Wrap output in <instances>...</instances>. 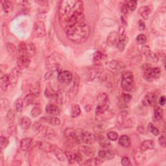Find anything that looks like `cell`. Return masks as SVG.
I'll return each mask as SVG.
<instances>
[{
    "instance_id": "obj_1",
    "label": "cell",
    "mask_w": 166,
    "mask_h": 166,
    "mask_svg": "<svg viewBox=\"0 0 166 166\" xmlns=\"http://www.w3.org/2000/svg\"><path fill=\"white\" fill-rule=\"evenodd\" d=\"M84 4L81 1L64 0L60 3L58 16L60 23L64 27L71 18H76L84 14Z\"/></svg>"
},
{
    "instance_id": "obj_2",
    "label": "cell",
    "mask_w": 166,
    "mask_h": 166,
    "mask_svg": "<svg viewBox=\"0 0 166 166\" xmlns=\"http://www.w3.org/2000/svg\"><path fill=\"white\" fill-rule=\"evenodd\" d=\"M65 31L68 39L77 43L85 42L89 37L90 33V27L86 23L66 27Z\"/></svg>"
},
{
    "instance_id": "obj_3",
    "label": "cell",
    "mask_w": 166,
    "mask_h": 166,
    "mask_svg": "<svg viewBox=\"0 0 166 166\" xmlns=\"http://www.w3.org/2000/svg\"><path fill=\"white\" fill-rule=\"evenodd\" d=\"M97 107L96 110V115H101L107 111L109 107V98L106 93H101L97 97Z\"/></svg>"
},
{
    "instance_id": "obj_4",
    "label": "cell",
    "mask_w": 166,
    "mask_h": 166,
    "mask_svg": "<svg viewBox=\"0 0 166 166\" xmlns=\"http://www.w3.org/2000/svg\"><path fill=\"white\" fill-rule=\"evenodd\" d=\"M121 85L123 89L126 92H131L134 89V75L132 72L126 71L123 74Z\"/></svg>"
},
{
    "instance_id": "obj_5",
    "label": "cell",
    "mask_w": 166,
    "mask_h": 166,
    "mask_svg": "<svg viewBox=\"0 0 166 166\" xmlns=\"http://www.w3.org/2000/svg\"><path fill=\"white\" fill-rule=\"evenodd\" d=\"M161 75V70L157 68H147L143 71V76L145 79L148 81H153L158 78Z\"/></svg>"
},
{
    "instance_id": "obj_6",
    "label": "cell",
    "mask_w": 166,
    "mask_h": 166,
    "mask_svg": "<svg viewBox=\"0 0 166 166\" xmlns=\"http://www.w3.org/2000/svg\"><path fill=\"white\" fill-rule=\"evenodd\" d=\"M118 35V40L116 46H117L118 50L120 51H123L125 48L127 42H128V38H127L125 34V31L123 27H121L119 29V33Z\"/></svg>"
},
{
    "instance_id": "obj_7",
    "label": "cell",
    "mask_w": 166,
    "mask_h": 166,
    "mask_svg": "<svg viewBox=\"0 0 166 166\" xmlns=\"http://www.w3.org/2000/svg\"><path fill=\"white\" fill-rule=\"evenodd\" d=\"M64 136L66 139L70 141L78 143L80 140V132L75 130L73 128H66L64 132Z\"/></svg>"
},
{
    "instance_id": "obj_8",
    "label": "cell",
    "mask_w": 166,
    "mask_h": 166,
    "mask_svg": "<svg viewBox=\"0 0 166 166\" xmlns=\"http://www.w3.org/2000/svg\"><path fill=\"white\" fill-rule=\"evenodd\" d=\"M33 33L36 37H43L46 34V26L43 21H38L35 23L33 26Z\"/></svg>"
},
{
    "instance_id": "obj_9",
    "label": "cell",
    "mask_w": 166,
    "mask_h": 166,
    "mask_svg": "<svg viewBox=\"0 0 166 166\" xmlns=\"http://www.w3.org/2000/svg\"><path fill=\"white\" fill-rule=\"evenodd\" d=\"M80 140L88 145L93 144L96 141V136L90 132L81 130L80 132Z\"/></svg>"
},
{
    "instance_id": "obj_10",
    "label": "cell",
    "mask_w": 166,
    "mask_h": 166,
    "mask_svg": "<svg viewBox=\"0 0 166 166\" xmlns=\"http://www.w3.org/2000/svg\"><path fill=\"white\" fill-rule=\"evenodd\" d=\"M58 78L62 84L68 85L73 81V75L69 71H63L59 72Z\"/></svg>"
},
{
    "instance_id": "obj_11",
    "label": "cell",
    "mask_w": 166,
    "mask_h": 166,
    "mask_svg": "<svg viewBox=\"0 0 166 166\" xmlns=\"http://www.w3.org/2000/svg\"><path fill=\"white\" fill-rule=\"evenodd\" d=\"M30 57L27 55H20L17 60V66L20 70H24L29 66Z\"/></svg>"
},
{
    "instance_id": "obj_12",
    "label": "cell",
    "mask_w": 166,
    "mask_h": 166,
    "mask_svg": "<svg viewBox=\"0 0 166 166\" xmlns=\"http://www.w3.org/2000/svg\"><path fill=\"white\" fill-rule=\"evenodd\" d=\"M79 85H80V78L78 75H77L74 79V85L71 87L68 93V95L70 99H74L77 96V94L78 93Z\"/></svg>"
},
{
    "instance_id": "obj_13",
    "label": "cell",
    "mask_w": 166,
    "mask_h": 166,
    "mask_svg": "<svg viewBox=\"0 0 166 166\" xmlns=\"http://www.w3.org/2000/svg\"><path fill=\"white\" fill-rule=\"evenodd\" d=\"M156 100H157V96H155V94H154L153 93H148L143 98L142 104L143 106L149 107L155 103Z\"/></svg>"
},
{
    "instance_id": "obj_14",
    "label": "cell",
    "mask_w": 166,
    "mask_h": 166,
    "mask_svg": "<svg viewBox=\"0 0 166 166\" xmlns=\"http://www.w3.org/2000/svg\"><path fill=\"white\" fill-rule=\"evenodd\" d=\"M99 157H100L103 161L104 160H110L115 157V153L112 151L108 149V150H101L98 153Z\"/></svg>"
},
{
    "instance_id": "obj_15",
    "label": "cell",
    "mask_w": 166,
    "mask_h": 166,
    "mask_svg": "<svg viewBox=\"0 0 166 166\" xmlns=\"http://www.w3.org/2000/svg\"><path fill=\"white\" fill-rule=\"evenodd\" d=\"M41 122L47 123L53 126H58L60 124V120L55 116H47V117H42L40 119Z\"/></svg>"
},
{
    "instance_id": "obj_16",
    "label": "cell",
    "mask_w": 166,
    "mask_h": 166,
    "mask_svg": "<svg viewBox=\"0 0 166 166\" xmlns=\"http://www.w3.org/2000/svg\"><path fill=\"white\" fill-rule=\"evenodd\" d=\"M53 153L55 154V157H57V158L59 160L60 162H66L67 160V157H66V152H64L62 149H60L58 147H53Z\"/></svg>"
},
{
    "instance_id": "obj_17",
    "label": "cell",
    "mask_w": 166,
    "mask_h": 166,
    "mask_svg": "<svg viewBox=\"0 0 166 166\" xmlns=\"http://www.w3.org/2000/svg\"><path fill=\"white\" fill-rule=\"evenodd\" d=\"M8 75L9 78L10 85H15L18 81L20 74L19 70L15 68L12 70V71H10V73Z\"/></svg>"
},
{
    "instance_id": "obj_18",
    "label": "cell",
    "mask_w": 166,
    "mask_h": 166,
    "mask_svg": "<svg viewBox=\"0 0 166 166\" xmlns=\"http://www.w3.org/2000/svg\"><path fill=\"white\" fill-rule=\"evenodd\" d=\"M79 150L81 153L85 154L86 156L89 157H92L94 156V154H95V153H96L95 149H93V147H92L89 145L88 146L81 145L79 147Z\"/></svg>"
},
{
    "instance_id": "obj_19",
    "label": "cell",
    "mask_w": 166,
    "mask_h": 166,
    "mask_svg": "<svg viewBox=\"0 0 166 166\" xmlns=\"http://www.w3.org/2000/svg\"><path fill=\"white\" fill-rule=\"evenodd\" d=\"M118 33L116 31H112L108 36L107 42V44L110 46H114L115 44H117L118 40Z\"/></svg>"
},
{
    "instance_id": "obj_20",
    "label": "cell",
    "mask_w": 166,
    "mask_h": 166,
    "mask_svg": "<svg viewBox=\"0 0 166 166\" xmlns=\"http://www.w3.org/2000/svg\"><path fill=\"white\" fill-rule=\"evenodd\" d=\"M154 147V143L151 140H146L143 141L140 145V150L142 152H145L147 150L153 149Z\"/></svg>"
},
{
    "instance_id": "obj_21",
    "label": "cell",
    "mask_w": 166,
    "mask_h": 166,
    "mask_svg": "<svg viewBox=\"0 0 166 166\" xmlns=\"http://www.w3.org/2000/svg\"><path fill=\"white\" fill-rule=\"evenodd\" d=\"M46 111L48 114L51 115H57L60 114V109L55 104H48L46 107Z\"/></svg>"
},
{
    "instance_id": "obj_22",
    "label": "cell",
    "mask_w": 166,
    "mask_h": 166,
    "mask_svg": "<svg viewBox=\"0 0 166 166\" xmlns=\"http://www.w3.org/2000/svg\"><path fill=\"white\" fill-rule=\"evenodd\" d=\"M29 91L31 93H32V95H34L36 97L39 96L40 93V85L39 82L36 81L32 83L29 87Z\"/></svg>"
},
{
    "instance_id": "obj_23",
    "label": "cell",
    "mask_w": 166,
    "mask_h": 166,
    "mask_svg": "<svg viewBox=\"0 0 166 166\" xmlns=\"http://www.w3.org/2000/svg\"><path fill=\"white\" fill-rule=\"evenodd\" d=\"M96 140L98 141L99 143L102 147L105 149H108L110 147H111V143H110V141H108L103 135L98 134L97 136H96Z\"/></svg>"
},
{
    "instance_id": "obj_24",
    "label": "cell",
    "mask_w": 166,
    "mask_h": 166,
    "mask_svg": "<svg viewBox=\"0 0 166 166\" xmlns=\"http://www.w3.org/2000/svg\"><path fill=\"white\" fill-rule=\"evenodd\" d=\"M105 58L104 55L100 51H96L95 53L93 54V62L99 65L102 63L103 60Z\"/></svg>"
},
{
    "instance_id": "obj_25",
    "label": "cell",
    "mask_w": 166,
    "mask_h": 166,
    "mask_svg": "<svg viewBox=\"0 0 166 166\" xmlns=\"http://www.w3.org/2000/svg\"><path fill=\"white\" fill-rule=\"evenodd\" d=\"M10 85V81L9 75L5 74L1 77L0 79V86L3 91H6L8 88L9 85Z\"/></svg>"
},
{
    "instance_id": "obj_26",
    "label": "cell",
    "mask_w": 166,
    "mask_h": 166,
    "mask_svg": "<svg viewBox=\"0 0 166 166\" xmlns=\"http://www.w3.org/2000/svg\"><path fill=\"white\" fill-rule=\"evenodd\" d=\"M32 142V138H24V139L21 140L20 142V149L24 151H27L29 149V148L31 147Z\"/></svg>"
},
{
    "instance_id": "obj_27",
    "label": "cell",
    "mask_w": 166,
    "mask_h": 166,
    "mask_svg": "<svg viewBox=\"0 0 166 166\" xmlns=\"http://www.w3.org/2000/svg\"><path fill=\"white\" fill-rule=\"evenodd\" d=\"M109 66L110 68L114 70H120L125 68V65L122 62L118 60H112L109 63Z\"/></svg>"
},
{
    "instance_id": "obj_28",
    "label": "cell",
    "mask_w": 166,
    "mask_h": 166,
    "mask_svg": "<svg viewBox=\"0 0 166 166\" xmlns=\"http://www.w3.org/2000/svg\"><path fill=\"white\" fill-rule=\"evenodd\" d=\"M119 144L123 147L127 148L130 145V138L126 135H122L119 139Z\"/></svg>"
},
{
    "instance_id": "obj_29",
    "label": "cell",
    "mask_w": 166,
    "mask_h": 166,
    "mask_svg": "<svg viewBox=\"0 0 166 166\" xmlns=\"http://www.w3.org/2000/svg\"><path fill=\"white\" fill-rule=\"evenodd\" d=\"M45 96L49 99H57L58 96V93L55 92L51 86H48L46 87L45 90Z\"/></svg>"
},
{
    "instance_id": "obj_30",
    "label": "cell",
    "mask_w": 166,
    "mask_h": 166,
    "mask_svg": "<svg viewBox=\"0 0 166 166\" xmlns=\"http://www.w3.org/2000/svg\"><path fill=\"white\" fill-rule=\"evenodd\" d=\"M151 12V9L149 8V6H143L141 7L138 10V13L141 15L142 18L144 19H147L149 18V16Z\"/></svg>"
},
{
    "instance_id": "obj_31",
    "label": "cell",
    "mask_w": 166,
    "mask_h": 166,
    "mask_svg": "<svg viewBox=\"0 0 166 166\" xmlns=\"http://www.w3.org/2000/svg\"><path fill=\"white\" fill-rule=\"evenodd\" d=\"M31 126V120L28 117H23L20 121V126L24 130H27L30 128Z\"/></svg>"
},
{
    "instance_id": "obj_32",
    "label": "cell",
    "mask_w": 166,
    "mask_h": 166,
    "mask_svg": "<svg viewBox=\"0 0 166 166\" xmlns=\"http://www.w3.org/2000/svg\"><path fill=\"white\" fill-rule=\"evenodd\" d=\"M36 47L32 43H27V52L26 54L27 55L31 58L34 57L36 55Z\"/></svg>"
},
{
    "instance_id": "obj_33",
    "label": "cell",
    "mask_w": 166,
    "mask_h": 166,
    "mask_svg": "<svg viewBox=\"0 0 166 166\" xmlns=\"http://www.w3.org/2000/svg\"><path fill=\"white\" fill-rule=\"evenodd\" d=\"M164 112L162 108L160 107H157L154 110V112L153 115V120L154 121H158L163 118Z\"/></svg>"
},
{
    "instance_id": "obj_34",
    "label": "cell",
    "mask_w": 166,
    "mask_h": 166,
    "mask_svg": "<svg viewBox=\"0 0 166 166\" xmlns=\"http://www.w3.org/2000/svg\"><path fill=\"white\" fill-rule=\"evenodd\" d=\"M2 7L3 9L4 10L5 13H10L11 11L13 9V5L9 1H7V0H4V1L2 2Z\"/></svg>"
},
{
    "instance_id": "obj_35",
    "label": "cell",
    "mask_w": 166,
    "mask_h": 166,
    "mask_svg": "<svg viewBox=\"0 0 166 166\" xmlns=\"http://www.w3.org/2000/svg\"><path fill=\"white\" fill-rule=\"evenodd\" d=\"M39 147L42 149V151L49 153L51 152L53 149V146L50 144V143L46 142V141H42L39 143Z\"/></svg>"
},
{
    "instance_id": "obj_36",
    "label": "cell",
    "mask_w": 166,
    "mask_h": 166,
    "mask_svg": "<svg viewBox=\"0 0 166 166\" xmlns=\"http://www.w3.org/2000/svg\"><path fill=\"white\" fill-rule=\"evenodd\" d=\"M24 101L27 105L34 104L36 101V97L32 95V93H29L25 97Z\"/></svg>"
},
{
    "instance_id": "obj_37",
    "label": "cell",
    "mask_w": 166,
    "mask_h": 166,
    "mask_svg": "<svg viewBox=\"0 0 166 166\" xmlns=\"http://www.w3.org/2000/svg\"><path fill=\"white\" fill-rule=\"evenodd\" d=\"M6 48H7V50L10 55H14H14H17L18 49H17V47H16V46L14 45L13 43H7L6 44Z\"/></svg>"
},
{
    "instance_id": "obj_38",
    "label": "cell",
    "mask_w": 166,
    "mask_h": 166,
    "mask_svg": "<svg viewBox=\"0 0 166 166\" xmlns=\"http://www.w3.org/2000/svg\"><path fill=\"white\" fill-rule=\"evenodd\" d=\"M24 101L23 99H22L21 98H18L15 103V107H16V111H17L18 112H22V110H23V108H24Z\"/></svg>"
},
{
    "instance_id": "obj_39",
    "label": "cell",
    "mask_w": 166,
    "mask_h": 166,
    "mask_svg": "<svg viewBox=\"0 0 166 166\" xmlns=\"http://www.w3.org/2000/svg\"><path fill=\"white\" fill-rule=\"evenodd\" d=\"M81 110L79 105H74V106L71 108V117L72 118H77L81 114Z\"/></svg>"
},
{
    "instance_id": "obj_40",
    "label": "cell",
    "mask_w": 166,
    "mask_h": 166,
    "mask_svg": "<svg viewBox=\"0 0 166 166\" xmlns=\"http://www.w3.org/2000/svg\"><path fill=\"white\" fill-rule=\"evenodd\" d=\"M6 119L9 123H13L14 121L15 114L13 110L10 109L8 111L6 116Z\"/></svg>"
},
{
    "instance_id": "obj_41",
    "label": "cell",
    "mask_w": 166,
    "mask_h": 166,
    "mask_svg": "<svg viewBox=\"0 0 166 166\" xmlns=\"http://www.w3.org/2000/svg\"><path fill=\"white\" fill-rule=\"evenodd\" d=\"M66 157H67L68 161L69 162L70 164H74L76 162L75 153H74L72 152H70V151H66Z\"/></svg>"
},
{
    "instance_id": "obj_42",
    "label": "cell",
    "mask_w": 166,
    "mask_h": 166,
    "mask_svg": "<svg viewBox=\"0 0 166 166\" xmlns=\"http://www.w3.org/2000/svg\"><path fill=\"white\" fill-rule=\"evenodd\" d=\"M147 130L149 131H150L151 133L154 135V136H158L159 134H160V132H159V130L157 128V127H155L154 126V125L151 123H149L148 126H147Z\"/></svg>"
},
{
    "instance_id": "obj_43",
    "label": "cell",
    "mask_w": 166,
    "mask_h": 166,
    "mask_svg": "<svg viewBox=\"0 0 166 166\" xmlns=\"http://www.w3.org/2000/svg\"><path fill=\"white\" fill-rule=\"evenodd\" d=\"M125 4L126 5L128 10L132 11H132H134L137 7V2H136V1L126 2Z\"/></svg>"
},
{
    "instance_id": "obj_44",
    "label": "cell",
    "mask_w": 166,
    "mask_h": 166,
    "mask_svg": "<svg viewBox=\"0 0 166 166\" xmlns=\"http://www.w3.org/2000/svg\"><path fill=\"white\" fill-rule=\"evenodd\" d=\"M18 51L20 55H27V43L24 42H21L18 45Z\"/></svg>"
},
{
    "instance_id": "obj_45",
    "label": "cell",
    "mask_w": 166,
    "mask_h": 166,
    "mask_svg": "<svg viewBox=\"0 0 166 166\" xmlns=\"http://www.w3.org/2000/svg\"><path fill=\"white\" fill-rule=\"evenodd\" d=\"M42 112V110L40 107H35L31 111V115L32 118H36L39 116Z\"/></svg>"
},
{
    "instance_id": "obj_46",
    "label": "cell",
    "mask_w": 166,
    "mask_h": 166,
    "mask_svg": "<svg viewBox=\"0 0 166 166\" xmlns=\"http://www.w3.org/2000/svg\"><path fill=\"white\" fill-rule=\"evenodd\" d=\"M108 139L110 141H116L118 139V134L117 132H114V131H111L109 132L107 134Z\"/></svg>"
},
{
    "instance_id": "obj_47",
    "label": "cell",
    "mask_w": 166,
    "mask_h": 166,
    "mask_svg": "<svg viewBox=\"0 0 166 166\" xmlns=\"http://www.w3.org/2000/svg\"><path fill=\"white\" fill-rule=\"evenodd\" d=\"M9 145V140L7 138L4 136H1L0 138V147H1V149H3L6 148Z\"/></svg>"
},
{
    "instance_id": "obj_48",
    "label": "cell",
    "mask_w": 166,
    "mask_h": 166,
    "mask_svg": "<svg viewBox=\"0 0 166 166\" xmlns=\"http://www.w3.org/2000/svg\"><path fill=\"white\" fill-rule=\"evenodd\" d=\"M136 41L140 44H145L147 41V36L143 34H140L136 38Z\"/></svg>"
},
{
    "instance_id": "obj_49",
    "label": "cell",
    "mask_w": 166,
    "mask_h": 166,
    "mask_svg": "<svg viewBox=\"0 0 166 166\" xmlns=\"http://www.w3.org/2000/svg\"><path fill=\"white\" fill-rule=\"evenodd\" d=\"M121 100H122L123 103H127L131 101L132 96L128 93H123L121 97Z\"/></svg>"
},
{
    "instance_id": "obj_50",
    "label": "cell",
    "mask_w": 166,
    "mask_h": 166,
    "mask_svg": "<svg viewBox=\"0 0 166 166\" xmlns=\"http://www.w3.org/2000/svg\"><path fill=\"white\" fill-rule=\"evenodd\" d=\"M45 135H46V137H47L49 138H53V137L56 136V134H55V131L53 129L47 128L45 130Z\"/></svg>"
},
{
    "instance_id": "obj_51",
    "label": "cell",
    "mask_w": 166,
    "mask_h": 166,
    "mask_svg": "<svg viewBox=\"0 0 166 166\" xmlns=\"http://www.w3.org/2000/svg\"><path fill=\"white\" fill-rule=\"evenodd\" d=\"M9 101L6 98L1 99V107L2 109H7L9 108Z\"/></svg>"
},
{
    "instance_id": "obj_52",
    "label": "cell",
    "mask_w": 166,
    "mask_h": 166,
    "mask_svg": "<svg viewBox=\"0 0 166 166\" xmlns=\"http://www.w3.org/2000/svg\"><path fill=\"white\" fill-rule=\"evenodd\" d=\"M43 129L42 125L40 122H35L32 125V130L35 132H41Z\"/></svg>"
},
{
    "instance_id": "obj_53",
    "label": "cell",
    "mask_w": 166,
    "mask_h": 166,
    "mask_svg": "<svg viewBox=\"0 0 166 166\" xmlns=\"http://www.w3.org/2000/svg\"><path fill=\"white\" fill-rule=\"evenodd\" d=\"M121 164L124 166H130L132 165V164L130 161L129 158L127 157H123L121 160Z\"/></svg>"
},
{
    "instance_id": "obj_54",
    "label": "cell",
    "mask_w": 166,
    "mask_h": 166,
    "mask_svg": "<svg viewBox=\"0 0 166 166\" xmlns=\"http://www.w3.org/2000/svg\"><path fill=\"white\" fill-rule=\"evenodd\" d=\"M158 143L160 146H162L163 147H165V145H166V142H165V138L164 136H161L158 139Z\"/></svg>"
},
{
    "instance_id": "obj_55",
    "label": "cell",
    "mask_w": 166,
    "mask_h": 166,
    "mask_svg": "<svg viewBox=\"0 0 166 166\" xmlns=\"http://www.w3.org/2000/svg\"><path fill=\"white\" fill-rule=\"evenodd\" d=\"M123 126L124 127H125V128H130V127H132V126H133V123H132V121L130 119H128V120H125L123 121Z\"/></svg>"
},
{
    "instance_id": "obj_56",
    "label": "cell",
    "mask_w": 166,
    "mask_h": 166,
    "mask_svg": "<svg viewBox=\"0 0 166 166\" xmlns=\"http://www.w3.org/2000/svg\"><path fill=\"white\" fill-rule=\"evenodd\" d=\"M97 71L96 70H92L89 73V78L90 79H95V77L97 76Z\"/></svg>"
},
{
    "instance_id": "obj_57",
    "label": "cell",
    "mask_w": 166,
    "mask_h": 166,
    "mask_svg": "<svg viewBox=\"0 0 166 166\" xmlns=\"http://www.w3.org/2000/svg\"><path fill=\"white\" fill-rule=\"evenodd\" d=\"M75 160H76V162L80 164L82 161V155L81 154L78 153H76V158H75Z\"/></svg>"
},
{
    "instance_id": "obj_58",
    "label": "cell",
    "mask_w": 166,
    "mask_h": 166,
    "mask_svg": "<svg viewBox=\"0 0 166 166\" xmlns=\"http://www.w3.org/2000/svg\"><path fill=\"white\" fill-rule=\"evenodd\" d=\"M35 2L38 4H39L42 7L48 6V2L46 1H36Z\"/></svg>"
},
{
    "instance_id": "obj_59",
    "label": "cell",
    "mask_w": 166,
    "mask_h": 166,
    "mask_svg": "<svg viewBox=\"0 0 166 166\" xmlns=\"http://www.w3.org/2000/svg\"><path fill=\"white\" fill-rule=\"evenodd\" d=\"M128 11H129V10H128V9H127L126 4L125 3L124 5H123V6L121 7V12H122V13L123 14L125 15L127 14V13H128Z\"/></svg>"
},
{
    "instance_id": "obj_60",
    "label": "cell",
    "mask_w": 166,
    "mask_h": 166,
    "mask_svg": "<svg viewBox=\"0 0 166 166\" xmlns=\"http://www.w3.org/2000/svg\"><path fill=\"white\" fill-rule=\"evenodd\" d=\"M145 29V24L144 22H143L141 20L139 21V29L140 31H143Z\"/></svg>"
},
{
    "instance_id": "obj_61",
    "label": "cell",
    "mask_w": 166,
    "mask_h": 166,
    "mask_svg": "<svg viewBox=\"0 0 166 166\" xmlns=\"http://www.w3.org/2000/svg\"><path fill=\"white\" fill-rule=\"evenodd\" d=\"M165 101H166V99L165 96H162L159 99V103L160 105H162V106H164V105L165 104Z\"/></svg>"
},
{
    "instance_id": "obj_62",
    "label": "cell",
    "mask_w": 166,
    "mask_h": 166,
    "mask_svg": "<svg viewBox=\"0 0 166 166\" xmlns=\"http://www.w3.org/2000/svg\"><path fill=\"white\" fill-rule=\"evenodd\" d=\"M15 130H16V129H15L14 126H10V128H9L8 131H9L10 134H12L15 132Z\"/></svg>"
}]
</instances>
